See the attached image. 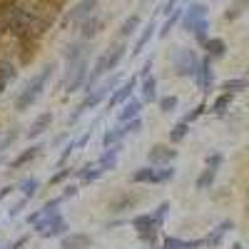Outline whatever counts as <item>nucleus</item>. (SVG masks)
<instances>
[{
	"mask_svg": "<svg viewBox=\"0 0 249 249\" xmlns=\"http://www.w3.org/2000/svg\"><path fill=\"white\" fill-rule=\"evenodd\" d=\"M13 190H15V187H5V190H3V192H0V199H3V197H8V195H10Z\"/></svg>",
	"mask_w": 249,
	"mask_h": 249,
	"instance_id": "obj_42",
	"label": "nucleus"
},
{
	"mask_svg": "<svg viewBox=\"0 0 249 249\" xmlns=\"http://www.w3.org/2000/svg\"><path fill=\"white\" fill-rule=\"evenodd\" d=\"M152 35H155V20H152V23L142 30V35L137 37V43H135V50H132V53H135V55H140V53L144 50V45L150 43V37H152Z\"/></svg>",
	"mask_w": 249,
	"mask_h": 249,
	"instance_id": "obj_22",
	"label": "nucleus"
},
{
	"mask_svg": "<svg viewBox=\"0 0 249 249\" xmlns=\"http://www.w3.org/2000/svg\"><path fill=\"white\" fill-rule=\"evenodd\" d=\"M175 177V167H152V164H147V167H140L132 172V182L135 184H162V182H170Z\"/></svg>",
	"mask_w": 249,
	"mask_h": 249,
	"instance_id": "obj_3",
	"label": "nucleus"
},
{
	"mask_svg": "<svg viewBox=\"0 0 249 249\" xmlns=\"http://www.w3.org/2000/svg\"><path fill=\"white\" fill-rule=\"evenodd\" d=\"M202 20H207V5H192L190 10H187L184 15H182V23H184V30H190L192 33V28L197 25V23H202Z\"/></svg>",
	"mask_w": 249,
	"mask_h": 249,
	"instance_id": "obj_13",
	"label": "nucleus"
},
{
	"mask_svg": "<svg viewBox=\"0 0 249 249\" xmlns=\"http://www.w3.org/2000/svg\"><path fill=\"white\" fill-rule=\"evenodd\" d=\"M157 97V80L150 75L142 80V102H155Z\"/></svg>",
	"mask_w": 249,
	"mask_h": 249,
	"instance_id": "obj_20",
	"label": "nucleus"
},
{
	"mask_svg": "<svg viewBox=\"0 0 249 249\" xmlns=\"http://www.w3.org/2000/svg\"><path fill=\"white\" fill-rule=\"evenodd\" d=\"M132 227H135V232L140 234L142 242H147V244H155V237H157V222L152 214H137L132 219Z\"/></svg>",
	"mask_w": 249,
	"mask_h": 249,
	"instance_id": "obj_5",
	"label": "nucleus"
},
{
	"mask_svg": "<svg viewBox=\"0 0 249 249\" xmlns=\"http://www.w3.org/2000/svg\"><path fill=\"white\" fill-rule=\"evenodd\" d=\"M115 85H117V77H110V80L105 82V85H100V88L90 90V92H88V97H85V100H82L80 105H77V110L70 115V120H68V122H70V124H72V122H77L82 112H88V110L97 107L100 102H105V100L110 97V92H112V88H115Z\"/></svg>",
	"mask_w": 249,
	"mask_h": 249,
	"instance_id": "obj_2",
	"label": "nucleus"
},
{
	"mask_svg": "<svg viewBox=\"0 0 249 249\" xmlns=\"http://www.w3.org/2000/svg\"><path fill=\"white\" fill-rule=\"evenodd\" d=\"M230 230H232V222H230V219H224V222L217 227V230H214L210 237L204 239V247H217V244L222 242V237H224L227 232H230Z\"/></svg>",
	"mask_w": 249,
	"mask_h": 249,
	"instance_id": "obj_18",
	"label": "nucleus"
},
{
	"mask_svg": "<svg viewBox=\"0 0 249 249\" xmlns=\"http://www.w3.org/2000/svg\"><path fill=\"white\" fill-rule=\"evenodd\" d=\"M187 132H190V124H187L184 120H182V122H177V124H175V127L170 130V142H172V144H177V142H182V140L187 137Z\"/></svg>",
	"mask_w": 249,
	"mask_h": 249,
	"instance_id": "obj_25",
	"label": "nucleus"
},
{
	"mask_svg": "<svg viewBox=\"0 0 249 249\" xmlns=\"http://www.w3.org/2000/svg\"><path fill=\"white\" fill-rule=\"evenodd\" d=\"M212 80H214V75H212V57H204V60H199V70L195 75V82H197V88L202 92H210Z\"/></svg>",
	"mask_w": 249,
	"mask_h": 249,
	"instance_id": "obj_9",
	"label": "nucleus"
},
{
	"mask_svg": "<svg viewBox=\"0 0 249 249\" xmlns=\"http://www.w3.org/2000/svg\"><path fill=\"white\" fill-rule=\"evenodd\" d=\"M167 212H170V202H160V207L152 212V217H155V222L162 227V222H164V217H167Z\"/></svg>",
	"mask_w": 249,
	"mask_h": 249,
	"instance_id": "obj_36",
	"label": "nucleus"
},
{
	"mask_svg": "<svg viewBox=\"0 0 249 249\" xmlns=\"http://www.w3.org/2000/svg\"><path fill=\"white\" fill-rule=\"evenodd\" d=\"M70 175H72V170H70V167H62L60 172H55V175L48 179V184H50V187H55V184H62V182H65Z\"/></svg>",
	"mask_w": 249,
	"mask_h": 249,
	"instance_id": "obj_35",
	"label": "nucleus"
},
{
	"mask_svg": "<svg viewBox=\"0 0 249 249\" xmlns=\"http://www.w3.org/2000/svg\"><path fill=\"white\" fill-rule=\"evenodd\" d=\"M88 75H90V70H88V60L75 62V65L68 70V92L80 90V88L88 82Z\"/></svg>",
	"mask_w": 249,
	"mask_h": 249,
	"instance_id": "obj_7",
	"label": "nucleus"
},
{
	"mask_svg": "<svg viewBox=\"0 0 249 249\" xmlns=\"http://www.w3.org/2000/svg\"><path fill=\"white\" fill-rule=\"evenodd\" d=\"M124 130H127V135H132V132H140V130H142V120L137 117V120L124 122Z\"/></svg>",
	"mask_w": 249,
	"mask_h": 249,
	"instance_id": "obj_39",
	"label": "nucleus"
},
{
	"mask_svg": "<svg viewBox=\"0 0 249 249\" xmlns=\"http://www.w3.org/2000/svg\"><path fill=\"white\" fill-rule=\"evenodd\" d=\"M204 110H207V105H204V102H199L197 107H192L190 112L184 115V122H187V124H190V122H195V120H197V117H199V115H202Z\"/></svg>",
	"mask_w": 249,
	"mask_h": 249,
	"instance_id": "obj_38",
	"label": "nucleus"
},
{
	"mask_svg": "<svg viewBox=\"0 0 249 249\" xmlns=\"http://www.w3.org/2000/svg\"><path fill=\"white\" fill-rule=\"evenodd\" d=\"M102 175H105V172H102V170L97 167V164H85L82 170H77V177L82 179V184H90V182L100 179Z\"/></svg>",
	"mask_w": 249,
	"mask_h": 249,
	"instance_id": "obj_19",
	"label": "nucleus"
},
{
	"mask_svg": "<svg viewBox=\"0 0 249 249\" xmlns=\"http://www.w3.org/2000/svg\"><path fill=\"white\" fill-rule=\"evenodd\" d=\"M247 8H249V0H234V3L230 5V10H227V20H234V18H239Z\"/></svg>",
	"mask_w": 249,
	"mask_h": 249,
	"instance_id": "obj_29",
	"label": "nucleus"
},
{
	"mask_svg": "<svg viewBox=\"0 0 249 249\" xmlns=\"http://www.w3.org/2000/svg\"><path fill=\"white\" fill-rule=\"evenodd\" d=\"M137 25H140V15H130V18L122 23V28H120V35H122V37L132 35V30H135Z\"/></svg>",
	"mask_w": 249,
	"mask_h": 249,
	"instance_id": "obj_33",
	"label": "nucleus"
},
{
	"mask_svg": "<svg viewBox=\"0 0 249 249\" xmlns=\"http://www.w3.org/2000/svg\"><path fill=\"white\" fill-rule=\"evenodd\" d=\"M182 15H184L182 10H175L172 15H167V20H164V25H162V30H160V37H167V35H170V30H172V28L179 23V20H182Z\"/></svg>",
	"mask_w": 249,
	"mask_h": 249,
	"instance_id": "obj_27",
	"label": "nucleus"
},
{
	"mask_svg": "<svg viewBox=\"0 0 249 249\" xmlns=\"http://www.w3.org/2000/svg\"><path fill=\"white\" fill-rule=\"evenodd\" d=\"M204 50L210 53V57H222L227 53V45H224V40L214 37V40H207L204 43Z\"/></svg>",
	"mask_w": 249,
	"mask_h": 249,
	"instance_id": "obj_23",
	"label": "nucleus"
},
{
	"mask_svg": "<svg viewBox=\"0 0 249 249\" xmlns=\"http://www.w3.org/2000/svg\"><path fill=\"white\" fill-rule=\"evenodd\" d=\"M140 202V197L137 195H132V192H122V195H117L112 202H110V212L112 214H120V212H127V210H132V207Z\"/></svg>",
	"mask_w": 249,
	"mask_h": 249,
	"instance_id": "obj_12",
	"label": "nucleus"
},
{
	"mask_svg": "<svg viewBox=\"0 0 249 249\" xmlns=\"http://www.w3.org/2000/svg\"><path fill=\"white\" fill-rule=\"evenodd\" d=\"M204 247V239H195V242H184L179 237H167L157 249H199Z\"/></svg>",
	"mask_w": 249,
	"mask_h": 249,
	"instance_id": "obj_16",
	"label": "nucleus"
},
{
	"mask_svg": "<svg viewBox=\"0 0 249 249\" xmlns=\"http://www.w3.org/2000/svg\"><path fill=\"white\" fill-rule=\"evenodd\" d=\"M147 157H150L152 167H167V164L177 157V150L170 147V144H152L150 152H147Z\"/></svg>",
	"mask_w": 249,
	"mask_h": 249,
	"instance_id": "obj_6",
	"label": "nucleus"
},
{
	"mask_svg": "<svg viewBox=\"0 0 249 249\" xmlns=\"http://www.w3.org/2000/svg\"><path fill=\"white\" fill-rule=\"evenodd\" d=\"M124 50H127V48H124V45H117L110 55H107V70H115L117 65H120V60L124 57Z\"/></svg>",
	"mask_w": 249,
	"mask_h": 249,
	"instance_id": "obj_30",
	"label": "nucleus"
},
{
	"mask_svg": "<svg viewBox=\"0 0 249 249\" xmlns=\"http://www.w3.org/2000/svg\"><path fill=\"white\" fill-rule=\"evenodd\" d=\"M127 135V130H124V124H120V127H112L105 132V137H102V144L105 147H112V144H120V140Z\"/></svg>",
	"mask_w": 249,
	"mask_h": 249,
	"instance_id": "obj_21",
	"label": "nucleus"
},
{
	"mask_svg": "<svg viewBox=\"0 0 249 249\" xmlns=\"http://www.w3.org/2000/svg\"><path fill=\"white\" fill-rule=\"evenodd\" d=\"M50 72H53V65H45L37 75H33V77L25 82V88L20 90L18 97H15V110H18V112H25V110H30V107L35 105V100L43 95V90H45V85H48Z\"/></svg>",
	"mask_w": 249,
	"mask_h": 249,
	"instance_id": "obj_1",
	"label": "nucleus"
},
{
	"mask_svg": "<svg viewBox=\"0 0 249 249\" xmlns=\"http://www.w3.org/2000/svg\"><path fill=\"white\" fill-rule=\"evenodd\" d=\"M40 152H43V144H30L28 150H23V152H20V155H18L13 162H10V167H13V170L25 167V164H28V162H33V160H35Z\"/></svg>",
	"mask_w": 249,
	"mask_h": 249,
	"instance_id": "obj_15",
	"label": "nucleus"
},
{
	"mask_svg": "<svg viewBox=\"0 0 249 249\" xmlns=\"http://www.w3.org/2000/svg\"><path fill=\"white\" fill-rule=\"evenodd\" d=\"M20 190H23V197H25V199H30V197H35V192L40 190V182H37L35 177H28L23 184H20Z\"/></svg>",
	"mask_w": 249,
	"mask_h": 249,
	"instance_id": "obj_28",
	"label": "nucleus"
},
{
	"mask_svg": "<svg viewBox=\"0 0 249 249\" xmlns=\"http://www.w3.org/2000/svg\"><path fill=\"white\" fill-rule=\"evenodd\" d=\"M140 112H142V100L130 97V100L122 105V110L117 112V122H120V124H124V122H130V120H137V117H140Z\"/></svg>",
	"mask_w": 249,
	"mask_h": 249,
	"instance_id": "obj_11",
	"label": "nucleus"
},
{
	"mask_svg": "<svg viewBox=\"0 0 249 249\" xmlns=\"http://www.w3.org/2000/svg\"><path fill=\"white\" fill-rule=\"evenodd\" d=\"M247 88V80H227V82H222V90L224 92H237V90H244Z\"/></svg>",
	"mask_w": 249,
	"mask_h": 249,
	"instance_id": "obj_34",
	"label": "nucleus"
},
{
	"mask_svg": "<svg viewBox=\"0 0 249 249\" xmlns=\"http://www.w3.org/2000/svg\"><path fill=\"white\" fill-rule=\"evenodd\" d=\"M72 152H77L75 140H72V142H68V144H65V150H62V155H60V167H65V162L72 157Z\"/></svg>",
	"mask_w": 249,
	"mask_h": 249,
	"instance_id": "obj_37",
	"label": "nucleus"
},
{
	"mask_svg": "<svg viewBox=\"0 0 249 249\" xmlns=\"http://www.w3.org/2000/svg\"><path fill=\"white\" fill-rule=\"evenodd\" d=\"M172 62H175V70L179 77H195L197 70H199V60L192 50H184L179 48L175 55H172Z\"/></svg>",
	"mask_w": 249,
	"mask_h": 249,
	"instance_id": "obj_4",
	"label": "nucleus"
},
{
	"mask_svg": "<svg viewBox=\"0 0 249 249\" xmlns=\"http://www.w3.org/2000/svg\"><path fill=\"white\" fill-rule=\"evenodd\" d=\"M219 164H222V155L219 152H214V155H210V157H207V167H219Z\"/></svg>",
	"mask_w": 249,
	"mask_h": 249,
	"instance_id": "obj_40",
	"label": "nucleus"
},
{
	"mask_svg": "<svg viewBox=\"0 0 249 249\" xmlns=\"http://www.w3.org/2000/svg\"><path fill=\"white\" fill-rule=\"evenodd\" d=\"M232 97H234L232 92H222V95L214 100L212 112H214V115H224V112H227V107H230V102H232Z\"/></svg>",
	"mask_w": 249,
	"mask_h": 249,
	"instance_id": "obj_26",
	"label": "nucleus"
},
{
	"mask_svg": "<svg viewBox=\"0 0 249 249\" xmlns=\"http://www.w3.org/2000/svg\"><path fill=\"white\" fill-rule=\"evenodd\" d=\"M50 122H53V112H43V115H37L35 117V122L30 124V130H28V137L30 140H35V137H40L48 127H50Z\"/></svg>",
	"mask_w": 249,
	"mask_h": 249,
	"instance_id": "obj_17",
	"label": "nucleus"
},
{
	"mask_svg": "<svg viewBox=\"0 0 249 249\" xmlns=\"http://www.w3.org/2000/svg\"><path fill=\"white\" fill-rule=\"evenodd\" d=\"M95 3H97V0H82V3L75 8V20H77V23H80L82 18H88V15H90V10L95 8Z\"/></svg>",
	"mask_w": 249,
	"mask_h": 249,
	"instance_id": "obj_32",
	"label": "nucleus"
},
{
	"mask_svg": "<svg viewBox=\"0 0 249 249\" xmlns=\"http://www.w3.org/2000/svg\"><path fill=\"white\" fill-rule=\"evenodd\" d=\"M92 247V237L88 232H72L60 237V249H90Z\"/></svg>",
	"mask_w": 249,
	"mask_h": 249,
	"instance_id": "obj_8",
	"label": "nucleus"
},
{
	"mask_svg": "<svg viewBox=\"0 0 249 249\" xmlns=\"http://www.w3.org/2000/svg\"><path fill=\"white\" fill-rule=\"evenodd\" d=\"M232 249H244V247H242V244H234V247H232Z\"/></svg>",
	"mask_w": 249,
	"mask_h": 249,
	"instance_id": "obj_43",
	"label": "nucleus"
},
{
	"mask_svg": "<svg viewBox=\"0 0 249 249\" xmlns=\"http://www.w3.org/2000/svg\"><path fill=\"white\" fill-rule=\"evenodd\" d=\"M150 70H152V57L144 60V65H142V70H140V77H142V80H144V77H150Z\"/></svg>",
	"mask_w": 249,
	"mask_h": 249,
	"instance_id": "obj_41",
	"label": "nucleus"
},
{
	"mask_svg": "<svg viewBox=\"0 0 249 249\" xmlns=\"http://www.w3.org/2000/svg\"><path fill=\"white\" fill-rule=\"evenodd\" d=\"M120 144H112V147H107L105 152L100 155V160H97V167L102 170V172H110V170H115V164H117V160H120Z\"/></svg>",
	"mask_w": 249,
	"mask_h": 249,
	"instance_id": "obj_14",
	"label": "nucleus"
},
{
	"mask_svg": "<svg viewBox=\"0 0 249 249\" xmlns=\"http://www.w3.org/2000/svg\"><path fill=\"white\" fill-rule=\"evenodd\" d=\"M177 97L175 95H164V97H160V110L164 112V115H170V112H175L177 110Z\"/></svg>",
	"mask_w": 249,
	"mask_h": 249,
	"instance_id": "obj_31",
	"label": "nucleus"
},
{
	"mask_svg": "<svg viewBox=\"0 0 249 249\" xmlns=\"http://www.w3.org/2000/svg\"><path fill=\"white\" fill-rule=\"evenodd\" d=\"M214 177H217V170H214V167H207V170L197 177V190H210L212 182H214Z\"/></svg>",
	"mask_w": 249,
	"mask_h": 249,
	"instance_id": "obj_24",
	"label": "nucleus"
},
{
	"mask_svg": "<svg viewBox=\"0 0 249 249\" xmlns=\"http://www.w3.org/2000/svg\"><path fill=\"white\" fill-rule=\"evenodd\" d=\"M135 85H137V77H130L127 82H122V85L107 97V107H117V105H124V102L130 100V95H132V90H135Z\"/></svg>",
	"mask_w": 249,
	"mask_h": 249,
	"instance_id": "obj_10",
	"label": "nucleus"
}]
</instances>
